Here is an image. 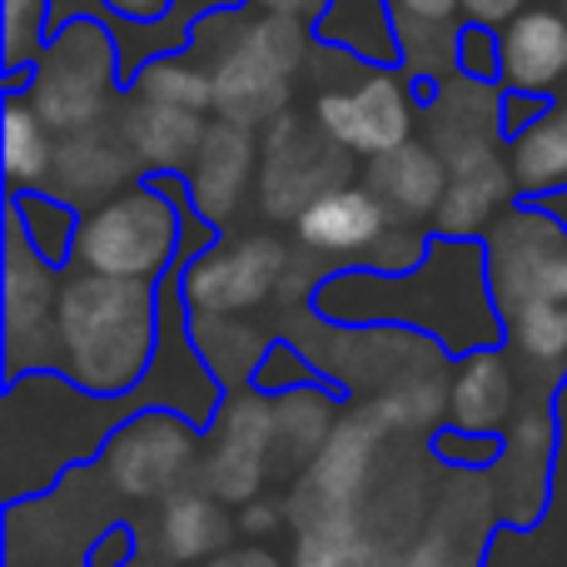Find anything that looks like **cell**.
<instances>
[{"label":"cell","mask_w":567,"mask_h":567,"mask_svg":"<svg viewBox=\"0 0 567 567\" xmlns=\"http://www.w3.org/2000/svg\"><path fill=\"white\" fill-rule=\"evenodd\" d=\"M453 65L473 80H498V25H458V60Z\"/></svg>","instance_id":"f546056e"},{"label":"cell","mask_w":567,"mask_h":567,"mask_svg":"<svg viewBox=\"0 0 567 567\" xmlns=\"http://www.w3.org/2000/svg\"><path fill=\"white\" fill-rule=\"evenodd\" d=\"M433 449H439L449 463H458V468H488V463L503 458L498 433H473V429H458V423H453L449 433H439Z\"/></svg>","instance_id":"f1b7e54d"},{"label":"cell","mask_w":567,"mask_h":567,"mask_svg":"<svg viewBox=\"0 0 567 567\" xmlns=\"http://www.w3.org/2000/svg\"><path fill=\"white\" fill-rule=\"evenodd\" d=\"M50 259L30 255L25 249V225L20 215L10 209V265H6V359H10V383L20 379V363H25V343L30 339H45V319L55 313V299L45 279Z\"/></svg>","instance_id":"4fadbf2b"},{"label":"cell","mask_w":567,"mask_h":567,"mask_svg":"<svg viewBox=\"0 0 567 567\" xmlns=\"http://www.w3.org/2000/svg\"><path fill=\"white\" fill-rule=\"evenodd\" d=\"M313 30H303L299 16H275L265 10L259 20H245L235 10V35L215 55L209 75H215V110L239 125H259V120H279L289 105L293 75L309 60Z\"/></svg>","instance_id":"7a4b0ae2"},{"label":"cell","mask_w":567,"mask_h":567,"mask_svg":"<svg viewBox=\"0 0 567 567\" xmlns=\"http://www.w3.org/2000/svg\"><path fill=\"white\" fill-rule=\"evenodd\" d=\"M209 567H279V563L269 558V553H255V548H249V553H225V558H215Z\"/></svg>","instance_id":"8d00e7d4"},{"label":"cell","mask_w":567,"mask_h":567,"mask_svg":"<svg viewBox=\"0 0 567 567\" xmlns=\"http://www.w3.org/2000/svg\"><path fill=\"white\" fill-rule=\"evenodd\" d=\"M55 349L80 389H135L155 349V289L145 279H70L55 299Z\"/></svg>","instance_id":"6da1fadb"},{"label":"cell","mask_w":567,"mask_h":567,"mask_svg":"<svg viewBox=\"0 0 567 567\" xmlns=\"http://www.w3.org/2000/svg\"><path fill=\"white\" fill-rule=\"evenodd\" d=\"M135 95H150V100H169V105H185V110H215V75L205 65L185 55V50H169V55H155L130 75Z\"/></svg>","instance_id":"d4e9b609"},{"label":"cell","mask_w":567,"mask_h":567,"mask_svg":"<svg viewBox=\"0 0 567 567\" xmlns=\"http://www.w3.org/2000/svg\"><path fill=\"white\" fill-rule=\"evenodd\" d=\"M229 543V518L215 493H175L165 503V548L175 563H205Z\"/></svg>","instance_id":"603a6c76"},{"label":"cell","mask_w":567,"mask_h":567,"mask_svg":"<svg viewBox=\"0 0 567 567\" xmlns=\"http://www.w3.org/2000/svg\"><path fill=\"white\" fill-rule=\"evenodd\" d=\"M205 120L199 110H185V105H169V100H150V95H135L120 120V140L135 150L140 165L150 169H179L195 159L199 140H205Z\"/></svg>","instance_id":"2e32d148"},{"label":"cell","mask_w":567,"mask_h":567,"mask_svg":"<svg viewBox=\"0 0 567 567\" xmlns=\"http://www.w3.org/2000/svg\"><path fill=\"white\" fill-rule=\"evenodd\" d=\"M413 85L403 65H363L349 80H329L313 100V125H323L349 155H383L413 140Z\"/></svg>","instance_id":"5b68a950"},{"label":"cell","mask_w":567,"mask_h":567,"mask_svg":"<svg viewBox=\"0 0 567 567\" xmlns=\"http://www.w3.org/2000/svg\"><path fill=\"white\" fill-rule=\"evenodd\" d=\"M10 209L20 215L30 245H35L50 265H65V259L75 255L80 225H75V209L70 205H60V199H50V195H10Z\"/></svg>","instance_id":"83f0119b"},{"label":"cell","mask_w":567,"mask_h":567,"mask_svg":"<svg viewBox=\"0 0 567 567\" xmlns=\"http://www.w3.org/2000/svg\"><path fill=\"white\" fill-rule=\"evenodd\" d=\"M513 195H518L513 165H503L493 150L468 155V159H453L449 189H443V205H439V229L443 235L473 239L493 219V209L508 205Z\"/></svg>","instance_id":"e0dca14e"},{"label":"cell","mask_w":567,"mask_h":567,"mask_svg":"<svg viewBox=\"0 0 567 567\" xmlns=\"http://www.w3.org/2000/svg\"><path fill=\"white\" fill-rule=\"evenodd\" d=\"M498 85L528 95H558L567 85V10L528 6L498 25Z\"/></svg>","instance_id":"9c48e42d"},{"label":"cell","mask_w":567,"mask_h":567,"mask_svg":"<svg viewBox=\"0 0 567 567\" xmlns=\"http://www.w3.org/2000/svg\"><path fill=\"white\" fill-rule=\"evenodd\" d=\"M369 189L389 205V215L403 219H423L439 215L443 189H449V169H443V155L419 140H403L399 150H383V155L369 159Z\"/></svg>","instance_id":"9a60e30c"},{"label":"cell","mask_w":567,"mask_h":567,"mask_svg":"<svg viewBox=\"0 0 567 567\" xmlns=\"http://www.w3.org/2000/svg\"><path fill=\"white\" fill-rule=\"evenodd\" d=\"M279 439V409L259 399H245L239 393L225 409V423H219L215 453H209V493L229 503H249L259 493L269 473V449Z\"/></svg>","instance_id":"30bf717a"},{"label":"cell","mask_w":567,"mask_h":567,"mask_svg":"<svg viewBox=\"0 0 567 567\" xmlns=\"http://www.w3.org/2000/svg\"><path fill=\"white\" fill-rule=\"evenodd\" d=\"M343 155H349V150L323 125H319V135H313L303 120L279 115L275 130H269V145H265V175H259L265 209L269 215H299L309 199L333 189V179H343Z\"/></svg>","instance_id":"52a82bcc"},{"label":"cell","mask_w":567,"mask_h":567,"mask_svg":"<svg viewBox=\"0 0 567 567\" xmlns=\"http://www.w3.org/2000/svg\"><path fill=\"white\" fill-rule=\"evenodd\" d=\"M179 209L165 195V179L150 175L140 189L105 199L75 235V259L95 275L155 279L175 269Z\"/></svg>","instance_id":"277c9868"},{"label":"cell","mask_w":567,"mask_h":567,"mask_svg":"<svg viewBox=\"0 0 567 567\" xmlns=\"http://www.w3.org/2000/svg\"><path fill=\"white\" fill-rule=\"evenodd\" d=\"M249 169H255L249 125H239V120L209 125L195 159H189V199H195V209L209 225H225L229 219V209L239 205V195L249 185Z\"/></svg>","instance_id":"7c38bea8"},{"label":"cell","mask_w":567,"mask_h":567,"mask_svg":"<svg viewBox=\"0 0 567 567\" xmlns=\"http://www.w3.org/2000/svg\"><path fill=\"white\" fill-rule=\"evenodd\" d=\"M313 40L323 50L363 60V65H403L393 0H323V10L313 16Z\"/></svg>","instance_id":"5bb4252c"},{"label":"cell","mask_w":567,"mask_h":567,"mask_svg":"<svg viewBox=\"0 0 567 567\" xmlns=\"http://www.w3.org/2000/svg\"><path fill=\"white\" fill-rule=\"evenodd\" d=\"M289 249L269 235H249V239H235L229 249H215L205 259H189L185 269V303L195 313H229L239 309H255V303L269 299V289L284 279L289 269Z\"/></svg>","instance_id":"8992f818"},{"label":"cell","mask_w":567,"mask_h":567,"mask_svg":"<svg viewBox=\"0 0 567 567\" xmlns=\"http://www.w3.org/2000/svg\"><path fill=\"white\" fill-rule=\"evenodd\" d=\"M0 30H6L10 90H25L30 65L50 40V0H0Z\"/></svg>","instance_id":"484cf974"},{"label":"cell","mask_w":567,"mask_h":567,"mask_svg":"<svg viewBox=\"0 0 567 567\" xmlns=\"http://www.w3.org/2000/svg\"><path fill=\"white\" fill-rule=\"evenodd\" d=\"M284 523V508L269 498H249L239 503V533H249V538H265V533H275Z\"/></svg>","instance_id":"1f68e13d"},{"label":"cell","mask_w":567,"mask_h":567,"mask_svg":"<svg viewBox=\"0 0 567 567\" xmlns=\"http://www.w3.org/2000/svg\"><path fill=\"white\" fill-rule=\"evenodd\" d=\"M115 80H125V65H120L110 16H80L50 30L45 50L30 65L25 95L45 115L50 130L75 135L105 115Z\"/></svg>","instance_id":"3957f363"},{"label":"cell","mask_w":567,"mask_h":567,"mask_svg":"<svg viewBox=\"0 0 567 567\" xmlns=\"http://www.w3.org/2000/svg\"><path fill=\"white\" fill-rule=\"evenodd\" d=\"M533 0H463V16L478 25H508L518 10H528Z\"/></svg>","instance_id":"d6a6232c"},{"label":"cell","mask_w":567,"mask_h":567,"mask_svg":"<svg viewBox=\"0 0 567 567\" xmlns=\"http://www.w3.org/2000/svg\"><path fill=\"white\" fill-rule=\"evenodd\" d=\"M399 25H453L463 16V0H393Z\"/></svg>","instance_id":"4dcf8cb0"},{"label":"cell","mask_w":567,"mask_h":567,"mask_svg":"<svg viewBox=\"0 0 567 567\" xmlns=\"http://www.w3.org/2000/svg\"><path fill=\"white\" fill-rule=\"evenodd\" d=\"M55 169V140L50 125L25 90H10L6 100V175H10V195H20L25 185H45Z\"/></svg>","instance_id":"44dd1931"},{"label":"cell","mask_w":567,"mask_h":567,"mask_svg":"<svg viewBox=\"0 0 567 567\" xmlns=\"http://www.w3.org/2000/svg\"><path fill=\"white\" fill-rule=\"evenodd\" d=\"M513 179H518V195L543 199L553 189H567V120L553 105L543 120H533L528 130L513 135Z\"/></svg>","instance_id":"ffe728a7"},{"label":"cell","mask_w":567,"mask_h":567,"mask_svg":"<svg viewBox=\"0 0 567 567\" xmlns=\"http://www.w3.org/2000/svg\"><path fill=\"white\" fill-rule=\"evenodd\" d=\"M195 429L199 423H179L175 413H135V423L110 439L105 449V473L120 493L130 498H155V493H169L175 478L189 468L195 458Z\"/></svg>","instance_id":"ba28073f"},{"label":"cell","mask_w":567,"mask_h":567,"mask_svg":"<svg viewBox=\"0 0 567 567\" xmlns=\"http://www.w3.org/2000/svg\"><path fill=\"white\" fill-rule=\"evenodd\" d=\"M169 6H175V0H110V10L125 20H155V16H165Z\"/></svg>","instance_id":"e575fe53"},{"label":"cell","mask_w":567,"mask_h":567,"mask_svg":"<svg viewBox=\"0 0 567 567\" xmlns=\"http://www.w3.org/2000/svg\"><path fill=\"white\" fill-rule=\"evenodd\" d=\"M125 155H135V150H130V145H110L105 135H90V130H75V135L55 150V169H50V179H55L60 195H70L75 185H80L75 199L100 195V189H115L120 179L130 175Z\"/></svg>","instance_id":"7402d4cb"},{"label":"cell","mask_w":567,"mask_h":567,"mask_svg":"<svg viewBox=\"0 0 567 567\" xmlns=\"http://www.w3.org/2000/svg\"><path fill=\"white\" fill-rule=\"evenodd\" d=\"M259 10H275V16H299V20H313L323 10V0H255Z\"/></svg>","instance_id":"d590c367"},{"label":"cell","mask_w":567,"mask_h":567,"mask_svg":"<svg viewBox=\"0 0 567 567\" xmlns=\"http://www.w3.org/2000/svg\"><path fill=\"white\" fill-rule=\"evenodd\" d=\"M389 225V205L369 185H333L293 215L299 245L309 255H373Z\"/></svg>","instance_id":"8fae6325"},{"label":"cell","mask_w":567,"mask_h":567,"mask_svg":"<svg viewBox=\"0 0 567 567\" xmlns=\"http://www.w3.org/2000/svg\"><path fill=\"white\" fill-rule=\"evenodd\" d=\"M513 403H518V379H513L503 353H473V359H463V369L453 373L449 413L458 429L503 433V423L513 419Z\"/></svg>","instance_id":"ac0fdd59"},{"label":"cell","mask_w":567,"mask_h":567,"mask_svg":"<svg viewBox=\"0 0 567 567\" xmlns=\"http://www.w3.org/2000/svg\"><path fill=\"white\" fill-rule=\"evenodd\" d=\"M373 453V423H343L329 443H323L319 463H313V483H319V518H343V503L353 498L363 478V463Z\"/></svg>","instance_id":"cb8c5ba5"},{"label":"cell","mask_w":567,"mask_h":567,"mask_svg":"<svg viewBox=\"0 0 567 567\" xmlns=\"http://www.w3.org/2000/svg\"><path fill=\"white\" fill-rule=\"evenodd\" d=\"M293 567H379V548L349 528L343 518H313L299 538V563Z\"/></svg>","instance_id":"4316f807"},{"label":"cell","mask_w":567,"mask_h":567,"mask_svg":"<svg viewBox=\"0 0 567 567\" xmlns=\"http://www.w3.org/2000/svg\"><path fill=\"white\" fill-rule=\"evenodd\" d=\"M503 333H508L513 353L533 373H543V383H558L567 373V303L538 293L513 313H503Z\"/></svg>","instance_id":"d6986e66"},{"label":"cell","mask_w":567,"mask_h":567,"mask_svg":"<svg viewBox=\"0 0 567 567\" xmlns=\"http://www.w3.org/2000/svg\"><path fill=\"white\" fill-rule=\"evenodd\" d=\"M558 110H563V120H567V95H563V105H558Z\"/></svg>","instance_id":"74e56055"},{"label":"cell","mask_w":567,"mask_h":567,"mask_svg":"<svg viewBox=\"0 0 567 567\" xmlns=\"http://www.w3.org/2000/svg\"><path fill=\"white\" fill-rule=\"evenodd\" d=\"M538 293H548V299L567 303V245H563L558 255L548 259V269H543V284H538Z\"/></svg>","instance_id":"836d02e7"},{"label":"cell","mask_w":567,"mask_h":567,"mask_svg":"<svg viewBox=\"0 0 567 567\" xmlns=\"http://www.w3.org/2000/svg\"><path fill=\"white\" fill-rule=\"evenodd\" d=\"M558 6H563V10H567V0H558Z\"/></svg>","instance_id":"f35d334b"}]
</instances>
